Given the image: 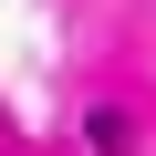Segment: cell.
Instances as JSON below:
<instances>
[{
    "instance_id": "obj_1",
    "label": "cell",
    "mask_w": 156,
    "mask_h": 156,
    "mask_svg": "<svg viewBox=\"0 0 156 156\" xmlns=\"http://www.w3.org/2000/svg\"><path fill=\"white\" fill-rule=\"evenodd\" d=\"M83 146H94V156H125V146H135V125H125V115H104V104H94V115H83Z\"/></svg>"
}]
</instances>
